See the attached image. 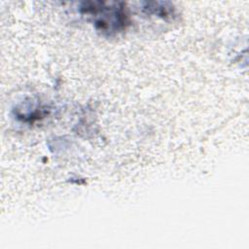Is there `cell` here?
<instances>
[{"label": "cell", "instance_id": "1", "mask_svg": "<svg viewBox=\"0 0 249 249\" xmlns=\"http://www.w3.org/2000/svg\"><path fill=\"white\" fill-rule=\"evenodd\" d=\"M90 3L91 6L83 8L86 14H90L96 17L94 22L96 27L105 32L120 31L124 28L126 17L123 7H118L117 3Z\"/></svg>", "mask_w": 249, "mask_h": 249}]
</instances>
